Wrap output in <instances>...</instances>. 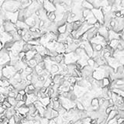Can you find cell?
<instances>
[{"label":"cell","instance_id":"5b68a950","mask_svg":"<svg viewBox=\"0 0 124 124\" xmlns=\"http://www.w3.org/2000/svg\"><path fill=\"white\" fill-rule=\"evenodd\" d=\"M2 2H3V0H1V2H0V3H2ZM2 4H0V6H1Z\"/></svg>","mask_w":124,"mask_h":124},{"label":"cell","instance_id":"7a4b0ae2","mask_svg":"<svg viewBox=\"0 0 124 124\" xmlns=\"http://www.w3.org/2000/svg\"><path fill=\"white\" fill-rule=\"evenodd\" d=\"M7 101L11 104L12 106H15L16 105V100L15 99V98H11V97H8L7 98Z\"/></svg>","mask_w":124,"mask_h":124},{"label":"cell","instance_id":"277c9868","mask_svg":"<svg viewBox=\"0 0 124 124\" xmlns=\"http://www.w3.org/2000/svg\"><path fill=\"white\" fill-rule=\"evenodd\" d=\"M15 99L16 100V102L20 101V100H22V95H20V94L17 93V94H16V97H15Z\"/></svg>","mask_w":124,"mask_h":124},{"label":"cell","instance_id":"3957f363","mask_svg":"<svg viewBox=\"0 0 124 124\" xmlns=\"http://www.w3.org/2000/svg\"><path fill=\"white\" fill-rule=\"evenodd\" d=\"M106 124H117V122H116V117H114V118H113V119H110L107 123H106Z\"/></svg>","mask_w":124,"mask_h":124},{"label":"cell","instance_id":"6da1fadb","mask_svg":"<svg viewBox=\"0 0 124 124\" xmlns=\"http://www.w3.org/2000/svg\"><path fill=\"white\" fill-rule=\"evenodd\" d=\"M57 112H58L59 116H63L64 114H65L67 113V110L65 108H64L63 106L61 105L60 107L57 109Z\"/></svg>","mask_w":124,"mask_h":124}]
</instances>
